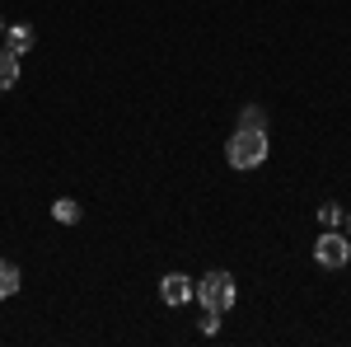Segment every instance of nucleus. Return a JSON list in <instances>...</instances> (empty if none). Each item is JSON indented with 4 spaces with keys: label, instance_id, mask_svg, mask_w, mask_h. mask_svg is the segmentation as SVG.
<instances>
[{
    "label": "nucleus",
    "instance_id": "0eeeda50",
    "mask_svg": "<svg viewBox=\"0 0 351 347\" xmlns=\"http://www.w3.org/2000/svg\"><path fill=\"white\" fill-rule=\"evenodd\" d=\"M14 85H19V56L0 47V94H5V89H14Z\"/></svg>",
    "mask_w": 351,
    "mask_h": 347
},
{
    "label": "nucleus",
    "instance_id": "ddd939ff",
    "mask_svg": "<svg viewBox=\"0 0 351 347\" xmlns=\"http://www.w3.org/2000/svg\"><path fill=\"white\" fill-rule=\"evenodd\" d=\"M0 33H5V24H0Z\"/></svg>",
    "mask_w": 351,
    "mask_h": 347
},
{
    "label": "nucleus",
    "instance_id": "6e6552de",
    "mask_svg": "<svg viewBox=\"0 0 351 347\" xmlns=\"http://www.w3.org/2000/svg\"><path fill=\"white\" fill-rule=\"evenodd\" d=\"M52 216L61 221V225H75V221H80V202H75V197H56Z\"/></svg>",
    "mask_w": 351,
    "mask_h": 347
},
{
    "label": "nucleus",
    "instance_id": "9b49d317",
    "mask_svg": "<svg viewBox=\"0 0 351 347\" xmlns=\"http://www.w3.org/2000/svg\"><path fill=\"white\" fill-rule=\"evenodd\" d=\"M220 328V315H211V310H206V315H202V333H216Z\"/></svg>",
    "mask_w": 351,
    "mask_h": 347
},
{
    "label": "nucleus",
    "instance_id": "423d86ee",
    "mask_svg": "<svg viewBox=\"0 0 351 347\" xmlns=\"http://www.w3.org/2000/svg\"><path fill=\"white\" fill-rule=\"evenodd\" d=\"M19 282H24V272L10 263V258H0V300H10V295L19 291Z\"/></svg>",
    "mask_w": 351,
    "mask_h": 347
},
{
    "label": "nucleus",
    "instance_id": "f8f14e48",
    "mask_svg": "<svg viewBox=\"0 0 351 347\" xmlns=\"http://www.w3.org/2000/svg\"><path fill=\"white\" fill-rule=\"evenodd\" d=\"M347 235H351V221H347Z\"/></svg>",
    "mask_w": 351,
    "mask_h": 347
},
{
    "label": "nucleus",
    "instance_id": "20e7f679",
    "mask_svg": "<svg viewBox=\"0 0 351 347\" xmlns=\"http://www.w3.org/2000/svg\"><path fill=\"white\" fill-rule=\"evenodd\" d=\"M160 300L164 305H188V300H197V282H188V272H164Z\"/></svg>",
    "mask_w": 351,
    "mask_h": 347
},
{
    "label": "nucleus",
    "instance_id": "f257e3e1",
    "mask_svg": "<svg viewBox=\"0 0 351 347\" xmlns=\"http://www.w3.org/2000/svg\"><path fill=\"white\" fill-rule=\"evenodd\" d=\"M225 160L234 169H258L267 164V127H239L225 146Z\"/></svg>",
    "mask_w": 351,
    "mask_h": 347
},
{
    "label": "nucleus",
    "instance_id": "f03ea898",
    "mask_svg": "<svg viewBox=\"0 0 351 347\" xmlns=\"http://www.w3.org/2000/svg\"><path fill=\"white\" fill-rule=\"evenodd\" d=\"M234 295H239V287H234V277L230 272H206L202 282H197V300H202V310H211V315H230V305H234Z\"/></svg>",
    "mask_w": 351,
    "mask_h": 347
},
{
    "label": "nucleus",
    "instance_id": "1a4fd4ad",
    "mask_svg": "<svg viewBox=\"0 0 351 347\" xmlns=\"http://www.w3.org/2000/svg\"><path fill=\"white\" fill-rule=\"evenodd\" d=\"M239 127H267V113H263L258 104H248V108H243V117H239Z\"/></svg>",
    "mask_w": 351,
    "mask_h": 347
},
{
    "label": "nucleus",
    "instance_id": "39448f33",
    "mask_svg": "<svg viewBox=\"0 0 351 347\" xmlns=\"http://www.w3.org/2000/svg\"><path fill=\"white\" fill-rule=\"evenodd\" d=\"M0 47H5V52H14V56L33 52V28H28V24H14V28H5V33H0Z\"/></svg>",
    "mask_w": 351,
    "mask_h": 347
},
{
    "label": "nucleus",
    "instance_id": "7ed1b4c3",
    "mask_svg": "<svg viewBox=\"0 0 351 347\" xmlns=\"http://www.w3.org/2000/svg\"><path fill=\"white\" fill-rule=\"evenodd\" d=\"M314 258H319L324 267H332V272L347 267L351 263V235H337V225H328L324 235L314 240Z\"/></svg>",
    "mask_w": 351,
    "mask_h": 347
},
{
    "label": "nucleus",
    "instance_id": "9d476101",
    "mask_svg": "<svg viewBox=\"0 0 351 347\" xmlns=\"http://www.w3.org/2000/svg\"><path fill=\"white\" fill-rule=\"evenodd\" d=\"M319 221H324V225H337V221H342V207H337V202H324V207H319Z\"/></svg>",
    "mask_w": 351,
    "mask_h": 347
}]
</instances>
